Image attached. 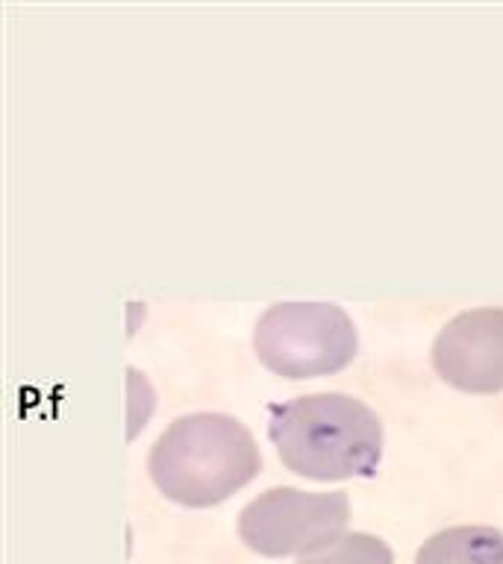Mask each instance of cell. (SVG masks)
<instances>
[{"label": "cell", "instance_id": "cell-7", "mask_svg": "<svg viewBox=\"0 0 503 564\" xmlns=\"http://www.w3.org/2000/svg\"><path fill=\"white\" fill-rule=\"evenodd\" d=\"M298 564H395V555L383 538L368 532H347L318 553L300 555Z\"/></svg>", "mask_w": 503, "mask_h": 564}, {"label": "cell", "instance_id": "cell-2", "mask_svg": "<svg viewBox=\"0 0 503 564\" xmlns=\"http://www.w3.org/2000/svg\"><path fill=\"white\" fill-rule=\"evenodd\" d=\"M263 456L245 423L224 412L180 414L150 447L148 470L168 500L215 506L259 474Z\"/></svg>", "mask_w": 503, "mask_h": 564}, {"label": "cell", "instance_id": "cell-5", "mask_svg": "<svg viewBox=\"0 0 503 564\" xmlns=\"http://www.w3.org/2000/svg\"><path fill=\"white\" fill-rule=\"evenodd\" d=\"M439 377L462 391L503 388V308H465L441 326L432 341Z\"/></svg>", "mask_w": 503, "mask_h": 564}, {"label": "cell", "instance_id": "cell-6", "mask_svg": "<svg viewBox=\"0 0 503 564\" xmlns=\"http://www.w3.org/2000/svg\"><path fill=\"white\" fill-rule=\"evenodd\" d=\"M415 564H503V532L492 527L441 529L424 541Z\"/></svg>", "mask_w": 503, "mask_h": 564}, {"label": "cell", "instance_id": "cell-4", "mask_svg": "<svg viewBox=\"0 0 503 564\" xmlns=\"http://www.w3.org/2000/svg\"><path fill=\"white\" fill-rule=\"evenodd\" d=\"M351 518L344 491H300L277 485L238 514V535L263 555H309L339 541Z\"/></svg>", "mask_w": 503, "mask_h": 564}, {"label": "cell", "instance_id": "cell-1", "mask_svg": "<svg viewBox=\"0 0 503 564\" xmlns=\"http://www.w3.org/2000/svg\"><path fill=\"white\" fill-rule=\"evenodd\" d=\"M268 435L282 465L307 479L371 476L383 458L377 412L344 391H309L271 405Z\"/></svg>", "mask_w": 503, "mask_h": 564}, {"label": "cell", "instance_id": "cell-3", "mask_svg": "<svg viewBox=\"0 0 503 564\" xmlns=\"http://www.w3.org/2000/svg\"><path fill=\"white\" fill-rule=\"evenodd\" d=\"M356 347L360 335L351 315L330 300H280L254 326L256 356L289 379L342 370Z\"/></svg>", "mask_w": 503, "mask_h": 564}]
</instances>
